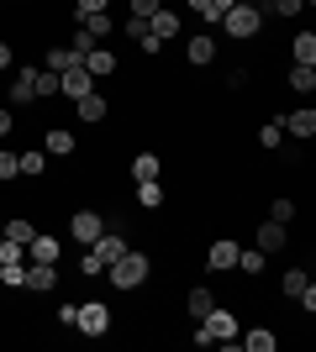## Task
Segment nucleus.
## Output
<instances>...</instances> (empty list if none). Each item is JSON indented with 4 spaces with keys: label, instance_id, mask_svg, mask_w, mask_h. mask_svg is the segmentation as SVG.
Returning <instances> with one entry per match:
<instances>
[{
    "label": "nucleus",
    "instance_id": "obj_1",
    "mask_svg": "<svg viewBox=\"0 0 316 352\" xmlns=\"http://www.w3.org/2000/svg\"><path fill=\"white\" fill-rule=\"evenodd\" d=\"M196 342L200 347H211V342H238V316H232V310H222V305H211L206 316H200L196 321Z\"/></svg>",
    "mask_w": 316,
    "mask_h": 352
},
{
    "label": "nucleus",
    "instance_id": "obj_2",
    "mask_svg": "<svg viewBox=\"0 0 316 352\" xmlns=\"http://www.w3.org/2000/svg\"><path fill=\"white\" fill-rule=\"evenodd\" d=\"M105 274H111V284H116V289H143V284H148V274H153V263H148V252H121L116 263L105 268Z\"/></svg>",
    "mask_w": 316,
    "mask_h": 352
},
{
    "label": "nucleus",
    "instance_id": "obj_3",
    "mask_svg": "<svg viewBox=\"0 0 316 352\" xmlns=\"http://www.w3.org/2000/svg\"><path fill=\"white\" fill-rule=\"evenodd\" d=\"M258 27H264V11H258L253 0H238V6L222 16V32L232 37V43H248V37H258Z\"/></svg>",
    "mask_w": 316,
    "mask_h": 352
},
{
    "label": "nucleus",
    "instance_id": "obj_4",
    "mask_svg": "<svg viewBox=\"0 0 316 352\" xmlns=\"http://www.w3.org/2000/svg\"><path fill=\"white\" fill-rule=\"evenodd\" d=\"M74 326L85 331V337H105V331H111V310H105L101 300H90V305H79Z\"/></svg>",
    "mask_w": 316,
    "mask_h": 352
},
{
    "label": "nucleus",
    "instance_id": "obj_5",
    "mask_svg": "<svg viewBox=\"0 0 316 352\" xmlns=\"http://www.w3.org/2000/svg\"><path fill=\"white\" fill-rule=\"evenodd\" d=\"M69 232H74V242H85V248H90L95 236L105 232V221H101V210H74V216H69Z\"/></svg>",
    "mask_w": 316,
    "mask_h": 352
},
{
    "label": "nucleus",
    "instance_id": "obj_6",
    "mask_svg": "<svg viewBox=\"0 0 316 352\" xmlns=\"http://www.w3.org/2000/svg\"><path fill=\"white\" fill-rule=\"evenodd\" d=\"M95 79L85 74V63H74V69H63L59 74V95H69V100H79V95H90Z\"/></svg>",
    "mask_w": 316,
    "mask_h": 352
},
{
    "label": "nucleus",
    "instance_id": "obj_7",
    "mask_svg": "<svg viewBox=\"0 0 316 352\" xmlns=\"http://www.w3.org/2000/svg\"><path fill=\"white\" fill-rule=\"evenodd\" d=\"M206 268H211V274H227V268H238V242H232V236L211 242V252H206Z\"/></svg>",
    "mask_w": 316,
    "mask_h": 352
},
{
    "label": "nucleus",
    "instance_id": "obj_8",
    "mask_svg": "<svg viewBox=\"0 0 316 352\" xmlns=\"http://www.w3.org/2000/svg\"><path fill=\"white\" fill-rule=\"evenodd\" d=\"M74 147H79V137L69 132V126H48V137H43V153H48V158H69Z\"/></svg>",
    "mask_w": 316,
    "mask_h": 352
},
{
    "label": "nucleus",
    "instance_id": "obj_9",
    "mask_svg": "<svg viewBox=\"0 0 316 352\" xmlns=\"http://www.w3.org/2000/svg\"><path fill=\"white\" fill-rule=\"evenodd\" d=\"M21 289H32V294L59 289V263H32V268H27V284H21Z\"/></svg>",
    "mask_w": 316,
    "mask_h": 352
},
{
    "label": "nucleus",
    "instance_id": "obj_10",
    "mask_svg": "<svg viewBox=\"0 0 316 352\" xmlns=\"http://www.w3.org/2000/svg\"><path fill=\"white\" fill-rule=\"evenodd\" d=\"M79 63H85V74H90V79H111V74H116V53H111V47H90Z\"/></svg>",
    "mask_w": 316,
    "mask_h": 352
},
{
    "label": "nucleus",
    "instance_id": "obj_11",
    "mask_svg": "<svg viewBox=\"0 0 316 352\" xmlns=\"http://www.w3.org/2000/svg\"><path fill=\"white\" fill-rule=\"evenodd\" d=\"M37 100V69H16L11 79V105H32Z\"/></svg>",
    "mask_w": 316,
    "mask_h": 352
},
{
    "label": "nucleus",
    "instance_id": "obj_12",
    "mask_svg": "<svg viewBox=\"0 0 316 352\" xmlns=\"http://www.w3.org/2000/svg\"><path fill=\"white\" fill-rule=\"evenodd\" d=\"M280 132H290V137H316V111L306 105V111H290V116H280Z\"/></svg>",
    "mask_w": 316,
    "mask_h": 352
},
{
    "label": "nucleus",
    "instance_id": "obj_13",
    "mask_svg": "<svg viewBox=\"0 0 316 352\" xmlns=\"http://www.w3.org/2000/svg\"><path fill=\"white\" fill-rule=\"evenodd\" d=\"M285 294H290V300H301L306 310L316 305V289H311V279H306V268H290V274H285Z\"/></svg>",
    "mask_w": 316,
    "mask_h": 352
},
{
    "label": "nucleus",
    "instance_id": "obj_14",
    "mask_svg": "<svg viewBox=\"0 0 316 352\" xmlns=\"http://www.w3.org/2000/svg\"><path fill=\"white\" fill-rule=\"evenodd\" d=\"M27 263H59V236H32L27 242Z\"/></svg>",
    "mask_w": 316,
    "mask_h": 352
},
{
    "label": "nucleus",
    "instance_id": "obj_15",
    "mask_svg": "<svg viewBox=\"0 0 316 352\" xmlns=\"http://www.w3.org/2000/svg\"><path fill=\"white\" fill-rule=\"evenodd\" d=\"M185 58L196 63V69H206V63L216 58V37H206V32H200V37H190V43H185Z\"/></svg>",
    "mask_w": 316,
    "mask_h": 352
},
{
    "label": "nucleus",
    "instance_id": "obj_16",
    "mask_svg": "<svg viewBox=\"0 0 316 352\" xmlns=\"http://www.w3.org/2000/svg\"><path fill=\"white\" fill-rule=\"evenodd\" d=\"M74 116L85 121V126H95V121H105V100L95 95V89H90V95H79V100H74Z\"/></svg>",
    "mask_w": 316,
    "mask_h": 352
},
{
    "label": "nucleus",
    "instance_id": "obj_17",
    "mask_svg": "<svg viewBox=\"0 0 316 352\" xmlns=\"http://www.w3.org/2000/svg\"><path fill=\"white\" fill-rule=\"evenodd\" d=\"M148 32H153V37H158V43H169V37L180 32V16H174V11H164V6H158V11L148 16Z\"/></svg>",
    "mask_w": 316,
    "mask_h": 352
},
{
    "label": "nucleus",
    "instance_id": "obj_18",
    "mask_svg": "<svg viewBox=\"0 0 316 352\" xmlns=\"http://www.w3.org/2000/svg\"><path fill=\"white\" fill-rule=\"evenodd\" d=\"M290 89H301V95H311L316 89V63H290V79H285Z\"/></svg>",
    "mask_w": 316,
    "mask_h": 352
},
{
    "label": "nucleus",
    "instance_id": "obj_19",
    "mask_svg": "<svg viewBox=\"0 0 316 352\" xmlns=\"http://www.w3.org/2000/svg\"><path fill=\"white\" fill-rule=\"evenodd\" d=\"M258 248L280 252V248H285V226H280V221H258Z\"/></svg>",
    "mask_w": 316,
    "mask_h": 352
},
{
    "label": "nucleus",
    "instance_id": "obj_20",
    "mask_svg": "<svg viewBox=\"0 0 316 352\" xmlns=\"http://www.w3.org/2000/svg\"><path fill=\"white\" fill-rule=\"evenodd\" d=\"M238 347H248V352H274V331H238Z\"/></svg>",
    "mask_w": 316,
    "mask_h": 352
},
{
    "label": "nucleus",
    "instance_id": "obj_21",
    "mask_svg": "<svg viewBox=\"0 0 316 352\" xmlns=\"http://www.w3.org/2000/svg\"><path fill=\"white\" fill-rule=\"evenodd\" d=\"M16 168L37 179V174H43V168H48V153H43V147H32V153H16Z\"/></svg>",
    "mask_w": 316,
    "mask_h": 352
},
{
    "label": "nucleus",
    "instance_id": "obj_22",
    "mask_svg": "<svg viewBox=\"0 0 316 352\" xmlns=\"http://www.w3.org/2000/svg\"><path fill=\"white\" fill-rule=\"evenodd\" d=\"M137 206H143V210H158V206H164V190H158V179H143V184H137Z\"/></svg>",
    "mask_w": 316,
    "mask_h": 352
},
{
    "label": "nucleus",
    "instance_id": "obj_23",
    "mask_svg": "<svg viewBox=\"0 0 316 352\" xmlns=\"http://www.w3.org/2000/svg\"><path fill=\"white\" fill-rule=\"evenodd\" d=\"M264 263H269V252H264V248H258V252H242V248H238V268L248 274V279H258V274H264Z\"/></svg>",
    "mask_w": 316,
    "mask_h": 352
},
{
    "label": "nucleus",
    "instance_id": "obj_24",
    "mask_svg": "<svg viewBox=\"0 0 316 352\" xmlns=\"http://www.w3.org/2000/svg\"><path fill=\"white\" fill-rule=\"evenodd\" d=\"M158 168H164V163H158V153H137L132 179H137V184H143V179H158Z\"/></svg>",
    "mask_w": 316,
    "mask_h": 352
},
{
    "label": "nucleus",
    "instance_id": "obj_25",
    "mask_svg": "<svg viewBox=\"0 0 316 352\" xmlns=\"http://www.w3.org/2000/svg\"><path fill=\"white\" fill-rule=\"evenodd\" d=\"M79 27H85L95 43H101V37H111V16H105V11H90V16H79Z\"/></svg>",
    "mask_w": 316,
    "mask_h": 352
},
{
    "label": "nucleus",
    "instance_id": "obj_26",
    "mask_svg": "<svg viewBox=\"0 0 316 352\" xmlns=\"http://www.w3.org/2000/svg\"><path fill=\"white\" fill-rule=\"evenodd\" d=\"M6 236H11V242H21V248H27L32 236H37V226H32L27 216H11V221H6Z\"/></svg>",
    "mask_w": 316,
    "mask_h": 352
},
{
    "label": "nucleus",
    "instance_id": "obj_27",
    "mask_svg": "<svg viewBox=\"0 0 316 352\" xmlns=\"http://www.w3.org/2000/svg\"><path fill=\"white\" fill-rule=\"evenodd\" d=\"M290 58H295V63H316V37H311V32H301V37L290 43Z\"/></svg>",
    "mask_w": 316,
    "mask_h": 352
},
{
    "label": "nucleus",
    "instance_id": "obj_28",
    "mask_svg": "<svg viewBox=\"0 0 316 352\" xmlns=\"http://www.w3.org/2000/svg\"><path fill=\"white\" fill-rule=\"evenodd\" d=\"M211 305H216V300H211V289H190V294H185V310H190L196 321H200V316H206Z\"/></svg>",
    "mask_w": 316,
    "mask_h": 352
},
{
    "label": "nucleus",
    "instance_id": "obj_29",
    "mask_svg": "<svg viewBox=\"0 0 316 352\" xmlns=\"http://www.w3.org/2000/svg\"><path fill=\"white\" fill-rule=\"evenodd\" d=\"M74 63H79V53H74V47H53V53H48V69H53V74L74 69Z\"/></svg>",
    "mask_w": 316,
    "mask_h": 352
},
{
    "label": "nucleus",
    "instance_id": "obj_30",
    "mask_svg": "<svg viewBox=\"0 0 316 352\" xmlns=\"http://www.w3.org/2000/svg\"><path fill=\"white\" fill-rule=\"evenodd\" d=\"M0 284H6V289H21V284H27V263H0Z\"/></svg>",
    "mask_w": 316,
    "mask_h": 352
},
{
    "label": "nucleus",
    "instance_id": "obj_31",
    "mask_svg": "<svg viewBox=\"0 0 316 352\" xmlns=\"http://www.w3.org/2000/svg\"><path fill=\"white\" fill-rule=\"evenodd\" d=\"M0 263H27V248H21V242H11L6 232H0Z\"/></svg>",
    "mask_w": 316,
    "mask_h": 352
},
{
    "label": "nucleus",
    "instance_id": "obj_32",
    "mask_svg": "<svg viewBox=\"0 0 316 352\" xmlns=\"http://www.w3.org/2000/svg\"><path fill=\"white\" fill-rule=\"evenodd\" d=\"M269 221H280V226H290V221H295V200H285V195H280V200H274V206H269Z\"/></svg>",
    "mask_w": 316,
    "mask_h": 352
},
{
    "label": "nucleus",
    "instance_id": "obj_33",
    "mask_svg": "<svg viewBox=\"0 0 316 352\" xmlns=\"http://www.w3.org/2000/svg\"><path fill=\"white\" fill-rule=\"evenodd\" d=\"M280 137H285V132H280V116H274L269 126H258V142H264V153H274V147H280Z\"/></svg>",
    "mask_w": 316,
    "mask_h": 352
},
{
    "label": "nucleus",
    "instance_id": "obj_34",
    "mask_svg": "<svg viewBox=\"0 0 316 352\" xmlns=\"http://www.w3.org/2000/svg\"><path fill=\"white\" fill-rule=\"evenodd\" d=\"M37 95H59V74L53 69H37Z\"/></svg>",
    "mask_w": 316,
    "mask_h": 352
},
{
    "label": "nucleus",
    "instance_id": "obj_35",
    "mask_svg": "<svg viewBox=\"0 0 316 352\" xmlns=\"http://www.w3.org/2000/svg\"><path fill=\"white\" fill-rule=\"evenodd\" d=\"M69 47H74L79 58H85V53H90V47H95V37H90V32H85V27H79V32H74V37H69Z\"/></svg>",
    "mask_w": 316,
    "mask_h": 352
},
{
    "label": "nucleus",
    "instance_id": "obj_36",
    "mask_svg": "<svg viewBox=\"0 0 316 352\" xmlns=\"http://www.w3.org/2000/svg\"><path fill=\"white\" fill-rule=\"evenodd\" d=\"M16 174H21V168H16V153L0 147V179H16Z\"/></svg>",
    "mask_w": 316,
    "mask_h": 352
},
{
    "label": "nucleus",
    "instance_id": "obj_37",
    "mask_svg": "<svg viewBox=\"0 0 316 352\" xmlns=\"http://www.w3.org/2000/svg\"><path fill=\"white\" fill-rule=\"evenodd\" d=\"M232 6H238V0H211V11H206V21H222V16L232 11Z\"/></svg>",
    "mask_w": 316,
    "mask_h": 352
},
{
    "label": "nucleus",
    "instance_id": "obj_38",
    "mask_svg": "<svg viewBox=\"0 0 316 352\" xmlns=\"http://www.w3.org/2000/svg\"><path fill=\"white\" fill-rule=\"evenodd\" d=\"M111 0H74V16H90V11H105Z\"/></svg>",
    "mask_w": 316,
    "mask_h": 352
},
{
    "label": "nucleus",
    "instance_id": "obj_39",
    "mask_svg": "<svg viewBox=\"0 0 316 352\" xmlns=\"http://www.w3.org/2000/svg\"><path fill=\"white\" fill-rule=\"evenodd\" d=\"M301 6H306V0H274V11H280V16H301Z\"/></svg>",
    "mask_w": 316,
    "mask_h": 352
},
{
    "label": "nucleus",
    "instance_id": "obj_40",
    "mask_svg": "<svg viewBox=\"0 0 316 352\" xmlns=\"http://www.w3.org/2000/svg\"><path fill=\"white\" fill-rule=\"evenodd\" d=\"M153 11H158V0H132V16H143V21H148Z\"/></svg>",
    "mask_w": 316,
    "mask_h": 352
},
{
    "label": "nucleus",
    "instance_id": "obj_41",
    "mask_svg": "<svg viewBox=\"0 0 316 352\" xmlns=\"http://www.w3.org/2000/svg\"><path fill=\"white\" fill-rule=\"evenodd\" d=\"M11 126H16V121H11V111L0 105V137H11Z\"/></svg>",
    "mask_w": 316,
    "mask_h": 352
},
{
    "label": "nucleus",
    "instance_id": "obj_42",
    "mask_svg": "<svg viewBox=\"0 0 316 352\" xmlns=\"http://www.w3.org/2000/svg\"><path fill=\"white\" fill-rule=\"evenodd\" d=\"M0 69H11V43H0Z\"/></svg>",
    "mask_w": 316,
    "mask_h": 352
},
{
    "label": "nucleus",
    "instance_id": "obj_43",
    "mask_svg": "<svg viewBox=\"0 0 316 352\" xmlns=\"http://www.w3.org/2000/svg\"><path fill=\"white\" fill-rule=\"evenodd\" d=\"M190 11H196V16H206V11H211V0H190Z\"/></svg>",
    "mask_w": 316,
    "mask_h": 352
}]
</instances>
